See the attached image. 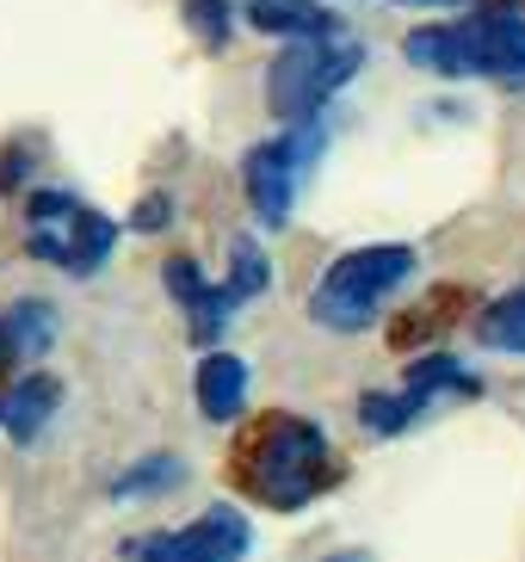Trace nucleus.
<instances>
[{
  "mask_svg": "<svg viewBox=\"0 0 525 562\" xmlns=\"http://www.w3.org/2000/svg\"><path fill=\"white\" fill-rule=\"evenodd\" d=\"M230 476L242 482L247 501H260L272 513H297L340 482V458H334L328 432L315 427V420L272 408L235 439Z\"/></svg>",
  "mask_w": 525,
  "mask_h": 562,
  "instance_id": "f257e3e1",
  "label": "nucleus"
},
{
  "mask_svg": "<svg viewBox=\"0 0 525 562\" xmlns=\"http://www.w3.org/2000/svg\"><path fill=\"white\" fill-rule=\"evenodd\" d=\"M409 63L427 75H482V81H513L525 87V13H470V19H445V25H421L409 32Z\"/></svg>",
  "mask_w": 525,
  "mask_h": 562,
  "instance_id": "f03ea898",
  "label": "nucleus"
},
{
  "mask_svg": "<svg viewBox=\"0 0 525 562\" xmlns=\"http://www.w3.org/2000/svg\"><path fill=\"white\" fill-rule=\"evenodd\" d=\"M414 272V248L402 241H378V248H353L315 279L310 291V322L328 334H359L383 315V303L409 284Z\"/></svg>",
  "mask_w": 525,
  "mask_h": 562,
  "instance_id": "7ed1b4c3",
  "label": "nucleus"
},
{
  "mask_svg": "<svg viewBox=\"0 0 525 562\" xmlns=\"http://www.w3.org/2000/svg\"><path fill=\"white\" fill-rule=\"evenodd\" d=\"M365 50L353 37H303V44H284L266 68V105L279 124H315V112L340 93L353 75H359Z\"/></svg>",
  "mask_w": 525,
  "mask_h": 562,
  "instance_id": "20e7f679",
  "label": "nucleus"
},
{
  "mask_svg": "<svg viewBox=\"0 0 525 562\" xmlns=\"http://www.w3.org/2000/svg\"><path fill=\"white\" fill-rule=\"evenodd\" d=\"M112 241H118V223L99 216L93 204H81L75 192H56V186H49V192H32V199H25V248H32V260L63 266V272L87 279V272L105 266Z\"/></svg>",
  "mask_w": 525,
  "mask_h": 562,
  "instance_id": "39448f33",
  "label": "nucleus"
},
{
  "mask_svg": "<svg viewBox=\"0 0 525 562\" xmlns=\"http://www.w3.org/2000/svg\"><path fill=\"white\" fill-rule=\"evenodd\" d=\"M315 149H322V124H284V136H272V143H260V149H247L242 186H247V204H254V216H260L266 229L291 223L297 186H303V173H310Z\"/></svg>",
  "mask_w": 525,
  "mask_h": 562,
  "instance_id": "423d86ee",
  "label": "nucleus"
},
{
  "mask_svg": "<svg viewBox=\"0 0 525 562\" xmlns=\"http://www.w3.org/2000/svg\"><path fill=\"white\" fill-rule=\"evenodd\" d=\"M247 557V519L235 507H204L192 526L136 538L131 562H242Z\"/></svg>",
  "mask_w": 525,
  "mask_h": 562,
  "instance_id": "0eeeda50",
  "label": "nucleus"
},
{
  "mask_svg": "<svg viewBox=\"0 0 525 562\" xmlns=\"http://www.w3.org/2000/svg\"><path fill=\"white\" fill-rule=\"evenodd\" d=\"M167 291H174V303L186 310V322H192V340L198 347H216L223 340V322H230V297H223V284H211L204 272H198V260H186V254H174V260L161 266Z\"/></svg>",
  "mask_w": 525,
  "mask_h": 562,
  "instance_id": "6e6552de",
  "label": "nucleus"
},
{
  "mask_svg": "<svg viewBox=\"0 0 525 562\" xmlns=\"http://www.w3.org/2000/svg\"><path fill=\"white\" fill-rule=\"evenodd\" d=\"M56 402H63V383H56V378H19V383L0 390V427L13 432L19 446H32L37 432L49 427Z\"/></svg>",
  "mask_w": 525,
  "mask_h": 562,
  "instance_id": "1a4fd4ad",
  "label": "nucleus"
},
{
  "mask_svg": "<svg viewBox=\"0 0 525 562\" xmlns=\"http://www.w3.org/2000/svg\"><path fill=\"white\" fill-rule=\"evenodd\" d=\"M247 25H260L272 37H340V19L328 7H315V0H247Z\"/></svg>",
  "mask_w": 525,
  "mask_h": 562,
  "instance_id": "9d476101",
  "label": "nucleus"
},
{
  "mask_svg": "<svg viewBox=\"0 0 525 562\" xmlns=\"http://www.w3.org/2000/svg\"><path fill=\"white\" fill-rule=\"evenodd\" d=\"M247 402V364L235 352H204L198 364V408L204 420H235Z\"/></svg>",
  "mask_w": 525,
  "mask_h": 562,
  "instance_id": "9b49d317",
  "label": "nucleus"
},
{
  "mask_svg": "<svg viewBox=\"0 0 525 562\" xmlns=\"http://www.w3.org/2000/svg\"><path fill=\"white\" fill-rule=\"evenodd\" d=\"M477 340L494 352H520L525 359V284H513L507 297H494L489 310L477 315Z\"/></svg>",
  "mask_w": 525,
  "mask_h": 562,
  "instance_id": "f8f14e48",
  "label": "nucleus"
},
{
  "mask_svg": "<svg viewBox=\"0 0 525 562\" xmlns=\"http://www.w3.org/2000/svg\"><path fill=\"white\" fill-rule=\"evenodd\" d=\"M266 279H272V272H266V254H260V241H235L230 248V279H223V297H230V310H242V303H254L266 291Z\"/></svg>",
  "mask_w": 525,
  "mask_h": 562,
  "instance_id": "ddd939ff",
  "label": "nucleus"
},
{
  "mask_svg": "<svg viewBox=\"0 0 525 562\" xmlns=\"http://www.w3.org/2000/svg\"><path fill=\"white\" fill-rule=\"evenodd\" d=\"M359 420L390 439V432H409L414 420H421V408H414L402 390H371V396H359Z\"/></svg>",
  "mask_w": 525,
  "mask_h": 562,
  "instance_id": "4468645a",
  "label": "nucleus"
},
{
  "mask_svg": "<svg viewBox=\"0 0 525 562\" xmlns=\"http://www.w3.org/2000/svg\"><path fill=\"white\" fill-rule=\"evenodd\" d=\"M0 322H7V334H13L19 359H32V352H44L49 340H56V315H49V303H19V310H7Z\"/></svg>",
  "mask_w": 525,
  "mask_h": 562,
  "instance_id": "2eb2a0df",
  "label": "nucleus"
},
{
  "mask_svg": "<svg viewBox=\"0 0 525 562\" xmlns=\"http://www.w3.org/2000/svg\"><path fill=\"white\" fill-rule=\"evenodd\" d=\"M186 470H180V458H148V463H136V470H124V476L112 482V495L118 501H136V495H167L174 482H180Z\"/></svg>",
  "mask_w": 525,
  "mask_h": 562,
  "instance_id": "dca6fc26",
  "label": "nucleus"
},
{
  "mask_svg": "<svg viewBox=\"0 0 525 562\" xmlns=\"http://www.w3.org/2000/svg\"><path fill=\"white\" fill-rule=\"evenodd\" d=\"M186 13H192L198 25H204V37H211V44H223V37H230V19H223V0H186Z\"/></svg>",
  "mask_w": 525,
  "mask_h": 562,
  "instance_id": "f3484780",
  "label": "nucleus"
},
{
  "mask_svg": "<svg viewBox=\"0 0 525 562\" xmlns=\"http://www.w3.org/2000/svg\"><path fill=\"white\" fill-rule=\"evenodd\" d=\"M13 364H19V347H13V334H7V322H0V390L13 378Z\"/></svg>",
  "mask_w": 525,
  "mask_h": 562,
  "instance_id": "a211bd4d",
  "label": "nucleus"
},
{
  "mask_svg": "<svg viewBox=\"0 0 525 562\" xmlns=\"http://www.w3.org/2000/svg\"><path fill=\"white\" fill-rule=\"evenodd\" d=\"M167 223V199H148L143 211H136V229H161Z\"/></svg>",
  "mask_w": 525,
  "mask_h": 562,
  "instance_id": "6ab92c4d",
  "label": "nucleus"
},
{
  "mask_svg": "<svg viewBox=\"0 0 525 562\" xmlns=\"http://www.w3.org/2000/svg\"><path fill=\"white\" fill-rule=\"evenodd\" d=\"M409 7H458V0H409Z\"/></svg>",
  "mask_w": 525,
  "mask_h": 562,
  "instance_id": "aec40b11",
  "label": "nucleus"
},
{
  "mask_svg": "<svg viewBox=\"0 0 525 562\" xmlns=\"http://www.w3.org/2000/svg\"><path fill=\"white\" fill-rule=\"evenodd\" d=\"M328 562H365V557H328Z\"/></svg>",
  "mask_w": 525,
  "mask_h": 562,
  "instance_id": "412c9836",
  "label": "nucleus"
}]
</instances>
